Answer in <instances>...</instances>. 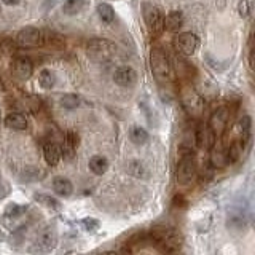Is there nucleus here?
Segmentation results:
<instances>
[{"mask_svg":"<svg viewBox=\"0 0 255 255\" xmlns=\"http://www.w3.org/2000/svg\"><path fill=\"white\" fill-rule=\"evenodd\" d=\"M148 238L166 255H175L182 247V235L171 227H153L150 230Z\"/></svg>","mask_w":255,"mask_h":255,"instance_id":"obj_1","label":"nucleus"},{"mask_svg":"<svg viewBox=\"0 0 255 255\" xmlns=\"http://www.w3.org/2000/svg\"><path fill=\"white\" fill-rule=\"evenodd\" d=\"M150 67L153 72V77L156 78V82L159 83H169L174 78V70L169 62L167 54L161 50V48H153L150 54Z\"/></svg>","mask_w":255,"mask_h":255,"instance_id":"obj_2","label":"nucleus"},{"mask_svg":"<svg viewBox=\"0 0 255 255\" xmlns=\"http://www.w3.org/2000/svg\"><path fill=\"white\" fill-rule=\"evenodd\" d=\"M179 94H180L182 106L185 107V110L191 117H199L203 114L204 99L193 86H191V85H182L180 90H179Z\"/></svg>","mask_w":255,"mask_h":255,"instance_id":"obj_3","label":"nucleus"},{"mask_svg":"<svg viewBox=\"0 0 255 255\" xmlns=\"http://www.w3.org/2000/svg\"><path fill=\"white\" fill-rule=\"evenodd\" d=\"M142 14L151 35H161L164 30V14L153 3L145 2L142 5Z\"/></svg>","mask_w":255,"mask_h":255,"instance_id":"obj_4","label":"nucleus"},{"mask_svg":"<svg viewBox=\"0 0 255 255\" xmlns=\"http://www.w3.org/2000/svg\"><path fill=\"white\" fill-rule=\"evenodd\" d=\"M56 244H58V231L54 227L46 225L38 231V235L34 239V246H32V252L35 254H48L51 252Z\"/></svg>","mask_w":255,"mask_h":255,"instance_id":"obj_5","label":"nucleus"},{"mask_svg":"<svg viewBox=\"0 0 255 255\" xmlns=\"http://www.w3.org/2000/svg\"><path fill=\"white\" fill-rule=\"evenodd\" d=\"M196 175V163H195V156L193 155H183L180 156V161L177 166V171H175V180H177L179 185L185 187L195 179Z\"/></svg>","mask_w":255,"mask_h":255,"instance_id":"obj_6","label":"nucleus"},{"mask_svg":"<svg viewBox=\"0 0 255 255\" xmlns=\"http://www.w3.org/2000/svg\"><path fill=\"white\" fill-rule=\"evenodd\" d=\"M88 53H90L96 61H107L115 53V45L109 40L94 38L88 43Z\"/></svg>","mask_w":255,"mask_h":255,"instance_id":"obj_7","label":"nucleus"},{"mask_svg":"<svg viewBox=\"0 0 255 255\" xmlns=\"http://www.w3.org/2000/svg\"><path fill=\"white\" fill-rule=\"evenodd\" d=\"M174 46L180 54L183 56H191L199 46V38L191 34V32H183V34L175 35L174 38Z\"/></svg>","mask_w":255,"mask_h":255,"instance_id":"obj_8","label":"nucleus"},{"mask_svg":"<svg viewBox=\"0 0 255 255\" xmlns=\"http://www.w3.org/2000/svg\"><path fill=\"white\" fill-rule=\"evenodd\" d=\"M228 123H230V109L228 107H219L217 110L212 112L207 126L212 129L215 137H219V135H222L227 131Z\"/></svg>","mask_w":255,"mask_h":255,"instance_id":"obj_9","label":"nucleus"},{"mask_svg":"<svg viewBox=\"0 0 255 255\" xmlns=\"http://www.w3.org/2000/svg\"><path fill=\"white\" fill-rule=\"evenodd\" d=\"M11 72L13 75L18 78V80H22V82H26L32 77L34 74V62H32L29 58H24V56H19V58H16L11 64Z\"/></svg>","mask_w":255,"mask_h":255,"instance_id":"obj_10","label":"nucleus"},{"mask_svg":"<svg viewBox=\"0 0 255 255\" xmlns=\"http://www.w3.org/2000/svg\"><path fill=\"white\" fill-rule=\"evenodd\" d=\"M195 140H196V147L198 148H204V150H211L215 145V134L207 125H199L198 129L195 132Z\"/></svg>","mask_w":255,"mask_h":255,"instance_id":"obj_11","label":"nucleus"},{"mask_svg":"<svg viewBox=\"0 0 255 255\" xmlns=\"http://www.w3.org/2000/svg\"><path fill=\"white\" fill-rule=\"evenodd\" d=\"M42 43V30L27 26L18 32V45L21 46H40Z\"/></svg>","mask_w":255,"mask_h":255,"instance_id":"obj_12","label":"nucleus"},{"mask_svg":"<svg viewBox=\"0 0 255 255\" xmlns=\"http://www.w3.org/2000/svg\"><path fill=\"white\" fill-rule=\"evenodd\" d=\"M114 82L120 86H123V88L134 86L135 82H137V72L129 66H122L115 70Z\"/></svg>","mask_w":255,"mask_h":255,"instance_id":"obj_13","label":"nucleus"},{"mask_svg":"<svg viewBox=\"0 0 255 255\" xmlns=\"http://www.w3.org/2000/svg\"><path fill=\"white\" fill-rule=\"evenodd\" d=\"M66 45V38L59 35L58 32H42V43H40V46L53 48V50H64Z\"/></svg>","mask_w":255,"mask_h":255,"instance_id":"obj_14","label":"nucleus"},{"mask_svg":"<svg viewBox=\"0 0 255 255\" xmlns=\"http://www.w3.org/2000/svg\"><path fill=\"white\" fill-rule=\"evenodd\" d=\"M5 125H6V128H10L13 131H26L29 126L27 118L22 114H19V112H11V114H8L5 118Z\"/></svg>","mask_w":255,"mask_h":255,"instance_id":"obj_15","label":"nucleus"},{"mask_svg":"<svg viewBox=\"0 0 255 255\" xmlns=\"http://www.w3.org/2000/svg\"><path fill=\"white\" fill-rule=\"evenodd\" d=\"M43 156H45V161L50 164V166H58L61 158H62V151H61V147L58 143H46L43 147Z\"/></svg>","mask_w":255,"mask_h":255,"instance_id":"obj_16","label":"nucleus"},{"mask_svg":"<svg viewBox=\"0 0 255 255\" xmlns=\"http://www.w3.org/2000/svg\"><path fill=\"white\" fill-rule=\"evenodd\" d=\"M53 190L56 195H59L62 198H69L72 193H74V185H72V182L66 177H54Z\"/></svg>","mask_w":255,"mask_h":255,"instance_id":"obj_17","label":"nucleus"},{"mask_svg":"<svg viewBox=\"0 0 255 255\" xmlns=\"http://www.w3.org/2000/svg\"><path fill=\"white\" fill-rule=\"evenodd\" d=\"M88 166H90V171L96 175H102L106 174L107 169H109V161L106 156L102 155H94L90 158V161H88Z\"/></svg>","mask_w":255,"mask_h":255,"instance_id":"obj_18","label":"nucleus"},{"mask_svg":"<svg viewBox=\"0 0 255 255\" xmlns=\"http://www.w3.org/2000/svg\"><path fill=\"white\" fill-rule=\"evenodd\" d=\"M78 143H80V137H78V134L74 132V131H69L67 135H66V143H64V147H62V153L66 158H74L75 155V150L78 147Z\"/></svg>","mask_w":255,"mask_h":255,"instance_id":"obj_19","label":"nucleus"},{"mask_svg":"<svg viewBox=\"0 0 255 255\" xmlns=\"http://www.w3.org/2000/svg\"><path fill=\"white\" fill-rule=\"evenodd\" d=\"M183 24V14L182 11H171L164 16V29L169 32H177Z\"/></svg>","mask_w":255,"mask_h":255,"instance_id":"obj_20","label":"nucleus"},{"mask_svg":"<svg viewBox=\"0 0 255 255\" xmlns=\"http://www.w3.org/2000/svg\"><path fill=\"white\" fill-rule=\"evenodd\" d=\"M211 156H209V166L212 169H222L228 164L227 161V155H225V150H220V148H211Z\"/></svg>","mask_w":255,"mask_h":255,"instance_id":"obj_21","label":"nucleus"},{"mask_svg":"<svg viewBox=\"0 0 255 255\" xmlns=\"http://www.w3.org/2000/svg\"><path fill=\"white\" fill-rule=\"evenodd\" d=\"M236 128H238V132H239V135H241V140L243 143H246L247 140L251 139V128H252V118L249 117V115H244L241 120L238 122V125H236Z\"/></svg>","mask_w":255,"mask_h":255,"instance_id":"obj_22","label":"nucleus"},{"mask_svg":"<svg viewBox=\"0 0 255 255\" xmlns=\"http://www.w3.org/2000/svg\"><path fill=\"white\" fill-rule=\"evenodd\" d=\"M243 148H244V143L241 140H235L228 148H225V155H227V161L228 164H233L236 163L239 156L243 153Z\"/></svg>","mask_w":255,"mask_h":255,"instance_id":"obj_23","label":"nucleus"},{"mask_svg":"<svg viewBox=\"0 0 255 255\" xmlns=\"http://www.w3.org/2000/svg\"><path fill=\"white\" fill-rule=\"evenodd\" d=\"M86 3H88V0H66L62 5V11L69 16H74L82 11L86 6Z\"/></svg>","mask_w":255,"mask_h":255,"instance_id":"obj_24","label":"nucleus"},{"mask_svg":"<svg viewBox=\"0 0 255 255\" xmlns=\"http://www.w3.org/2000/svg\"><path fill=\"white\" fill-rule=\"evenodd\" d=\"M38 82H40V86L45 88V90H51V88L56 85V82H58V78H56V74L53 70L43 69L38 75Z\"/></svg>","mask_w":255,"mask_h":255,"instance_id":"obj_25","label":"nucleus"},{"mask_svg":"<svg viewBox=\"0 0 255 255\" xmlns=\"http://www.w3.org/2000/svg\"><path fill=\"white\" fill-rule=\"evenodd\" d=\"M129 139L135 145H143L148 140V132L142 126H132L129 131Z\"/></svg>","mask_w":255,"mask_h":255,"instance_id":"obj_26","label":"nucleus"},{"mask_svg":"<svg viewBox=\"0 0 255 255\" xmlns=\"http://www.w3.org/2000/svg\"><path fill=\"white\" fill-rule=\"evenodd\" d=\"M98 16L104 24H112L115 21V11L109 3H101L98 6Z\"/></svg>","mask_w":255,"mask_h":255,"instance_id":"obj_27","label":"nucleus"},{"mask_svg":"<svg viewBox=\"0 0 255 255\" xmlns=\"http://www.w3.org/2000/svg\"><path fill=\"white\" fill-rule=\"evenodd\" d=\"M61 106L67 110H74L80 106V98L77 94H72V93H67V94H62L61 96Z\"/></svg>","mask_w":255,"mask_h":255,"instance_id":"obj_28","label":"nucleus"},{"mask_svg":"<svg viewBox=\"0 0 255 255\" xmlns=\"http://www.w3.org/2000/svg\"><path fill=\"white\" fill-rule=\"evenodd\" d=\"M34 199H35L38 204H43L45 207H50V209H56V211H58L59 207H61L58 199L50 196V195H42V193H40V195H35Z\"/></svg>","mask_w":255,"mask_h":255,"instance_id":"obj_29","label":"nucleus"},{"mask_svg":"<svg viewBox=\"0 0 255 255\" xmlns=\"http://www.w3.org/2000/svg\"><path fill=\"white\" fill-rule=\"evenodd\" d=\"M24 212H26V207L18 204V203H11L6 206L5 209V217H10V219H16L19 217V215H22Z\"/></svg>","mask_w":255,"mask_h":255,"instance_id":"obj_30","label":"nucleus"},{"mask_svg":"<svg viewBox=\"0 0 255 255\" xmlns=\"http://www.w3.org/2000/svg\"><path fill=\"white\" fill-rule=\"evenodd\" d=\"M82 225L86 231H96L99 228V220H96V219H91V217H88V219H83L82 220Z\"/></svg>","mask_w":255,"mask_h":255,"instance_id":"obj_31","label":"nucleus"},{"mask_svg":"<svg viewBox=\"0 0 255 255\" xmlns=\"http://www.w3.org/2000/svg\"><path fill=\"white\" fill-rule=\"evenodd\" d=\"M249 11H251V8H249V2H247V0L239 2V14H241L243 18H247V16H249Z\"/></svg>","mask_w":255,"mask_h":255,"instance_id":"obj_32","label":"nucleus"},{"mask_svg":"<svg viewBox=\"0 0 255 255\" xmlns=\"http://www.w3.org/2000/svg\"><path fill=\"white\" fill-rule=\"evenodd\" d=\"M172 204H174V207H182V206H185L187 204V201H185V198H183L182 195H175L174 196V199H172Z\"/></svg>","mask_w":255,"mask_h":255,"instance_id":"obj_33","label":"nucleus"},{"mask_svg":"<svg viewBox=\"0 0 255 255\" xmlns=\"http://www.w3.org/2000/svg\"><path fill=\"white\" fill-rule=\"evenodd\" d=\"M10 195V185H0V201Z\"/></svg>","mask_w":255,"mask_h":255,"instance_id":"obj_34","label":"nucleus"},{"mask_svg":"<svg viewBox=\"0 0 255 255\" xmlns=\"http://www.w3.org/2000/svg\"><path fill=\"white\" fill-rule=\"evenodd\" d=\"M247 61H249V69L254 70V46L249 45V58H247Z\"/></svg>","mask_w":255,"mask_h":255,"instance_id":"obj_35","label":"nucleus"},{"mask_svg":"<svg viewBox=\"0 0 255 255\" xmlns=\"http://www.w3.org/2000/svg\"><path fill=\"white\" fill-rule=\"evenodd\" d=\"M2 2L8 6H16V5H19L21 0H2Z\"/></svg>","mask_w":255,"mask_h":255,"instance_id":"obj_36","label":"nucleus"},{"mask_svg":"<svg viewBox=\"0 0 255 255\" xmlns=\"http://www.w3.org/2000/svg\"><path fill=\"white\" fill-rule=\"evenodd\" d=\"M99 255H118L115 251H104V252H101Z\"/></svg>","mask_w":255,"mask_h":255,"instance_id":"obj_37","label":"nucleus"},{"mask_svg":"<svg viewBox=\"0 0 255 255\" xmlns=\"http://www.w3.org/2000/svg\"><path fill=\"white\" fill-rule=\"evenodd\" d=\"M5 239H6V233L2 228H0V241H5Z\"/></svg>","mask_w":255,"mask_h":255,"instance_id":"obj_38","label":"nucleus"},{"mask_svg":"<svg viewBox=\"0 0 255 255\" xmlns=\"http://www.w3.org/2000/svg\"><path fill=\"white\" fill-rule=\"evenodd\" d=\"M3 90V86H2V82H0V91H2Z\"/></svg>","mask_w":255,"mask_h":255,"instance_id":"obj_39","label":"nucleus"},{"mask_svg":"<svg viewBox=\"0 0 255 255\" xmlns=\"http://www.w3.org/2000/svg\"><path fill=\"white\" fill-rule=\"evenodd\" d=\"M0 14H2V6H0Z\"/></svg>","mask_w":255,"mask_h":255,"instance_id":"obj_40","label":"nucleus"}]
</instances>
